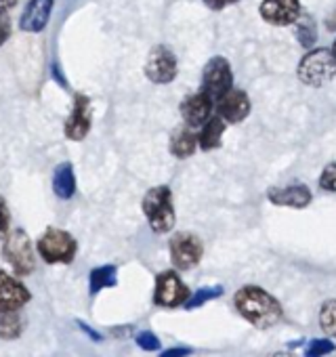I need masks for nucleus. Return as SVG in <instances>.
Listing matches in <instances>:
<instances>
[{
  "instance_id": "obj_23",
  "label": "nucleus",
  "mask_w": 336,
  "mask_h": 357,
  "mask_svg": "<svg viewBox=\"0 0 336 357\" xmlns=\"http://www.w3.org/2000/svg\"><path fill=\"white\" fill-rule=\"evenodd\" d=\"M319 326L328 336L336 338V301H326L319 309Z\"/></svg>"
},
{
  "instance_id": "obj_13",
  "label": "nucleus",
  "mask_w": 336,
  "mask_h": 357,
  "mask_svg": "<svg viewBox=\"0 0 336 357\" xmlns=\"http://www.w3.org/2000/svg\"><path fill=\"white\" fill-rule=\"evenodd\" d=\"M91 130V101L86 95L74 97V109L66 122V137L72 141H82Z\"/></svg>"
},
{
  "instance_id": "obj_32",
  "label": "nucleus",
  "mask_w": 336,
  "mask_h": 357,
  "mask_svg": "<svg viewBox=\"0 0 336 357\" xmlns=\"http://www.w3.org/2000/svg\"><path fill=\"white\" fill-rule=\"evenodd\" d=\"M78 326H80V330H82L84 334H89V336H91L93 340H101V334H99V332H95L93 328H89V326H84L82 321H78Z\"/></svg>"
},
{
  "instance_id": "obj_17",
  "label": "nucleus",
  "mask_w": 336,
  "mask_h": 357,
  "mask_svg": "<svg viewBox=\"0 0 336 357\" xmlns=\"http://www.w3.org/2000/svg\"><path fill=\"white\" fill-rule=\"evenodd\" d=\"M53 192L61 200H70L76 194V176L70 162H61L53 172Z\"/></svg>"
},
{
  "instance_id": "obj_34",
  "label": "nucleus",
  "mask_w": 336,
  "mask_h": 357,
  "mask_svg": "<svg viewBox=\"0 0 336 357\" xmlns=\"http://www.w3.org/2000/svg\"><path fill=\"white\" fill-rule=\"evenodd\" d=\"M326 26H328V30H336V9H334V13H332V15L328 17Z\"/></svg>"
},
{
  "instance_id": "obj_30",
  "label": "nucleus",
  "mask_w": 336,
  "mask_h": 357,
  "mask_svg": "<svg viewBox=\"0 0 336 357\" xmlns=\"http://www.w3.org/2000/svg\"><path fill=\"white\" fill-rule=\"evenodd\" d=\"M190 353H192V349H190V347H173V349L162 351V355H160V357H188Z\"/></svg>"
},
{
  "instance_id": "obj_29",
  "label": "nucleus",
  "mask_w": 336,
  "mask_h": 357,
  "mask_svg": "<svg viewBox=\"0 0 336 357\" xmlns=\"http://www.w3.org/2000/svg\"><path fill=\"white\" fill-rule=\"evenodd\" d=\"M238 0H204V5L211 9V11H223L225 7H231L236 5Z\"/></svg>"
},
{
  "instance_id": "obj_26",
  "label": "nucleus",
  "mask_w": 336,
  "mask_h": 357,
  "mask_svg": "<svg viewBox=\"0 0 336 357\" xmlns=\"http://www.w3.org/2000/svg\"><path fill=\"white\" fill-rule=\"evenodd\" d=\"M319 188H323L326 192H336V162H330L321 176H319Z\"/></svg>"
},
{
  "instance_id": "obj_35",
  "label": "nucleus",
  "mask_w": 336,
  "mask_h": 357,
  "mask_svg": "<svg viewBox=\"0 0 336 357\" xmlns=\"http://www.w3.org/2000/svg\"><path fill=\"white\" fill-rule=\"evenodd\" d=\"M332 53H334V57H336V40H334V45H332Z\"/></svg>"
},
{
  "instance_id": "obj_5",
  "label": "nucleus",
  "mask_w": 336,
  "mask_h": 357,
  "mask_svg": "<svg viewBox=\"0 0 336 357\" xmlns=\"http://www.w3.org/2000/svg\"><path fill=\"white\" fill-rule=\"evenodd\" d=\"M234 91V72L225 57H213L202 70V93L213 101H221Z\"/></svg>"
},
{
  "instance_id": "obj_11",
  "label": "nucleus",
  "mask_w": 336,
  "mask_h": 357,
  "mask_svg": "<svg viewBox=\"0 0 336 357\" xmlns=\"http://www.w3.org/2000/svg\"><path fill=\"white\" fill-rule=\"evenodd\" d=\"M213 109H215V101L202 91L185 97L181 103V116L185 120V126L190 128H202L213 118Z\"/></svg>"
},
{
  "instance_id": "obj_8",
  "label": "nucleus",
  "mask_w": 336,
  "mask_h": 357,
  "mask_svg": "<svg viewBox=\"0 0 336 357\" xmlns=\"http://www.w3.org/2000/svg\"><path fill=\"white\" fill-rule=\"evenodd\" d=\"M168 250H171V259L177 269H192L200 263L204 255V246L196 234L179 231L168 242Z\"/></svg>"
},
{
  "instance_id": "obj_25",
  "label": "nucleus",
  "mask_w": 336,
  "mask_h": 357,
  "mask_svg": "<svg viewBox=\"0 0 336 357\" xmlns=\"http://www.w3.org/2000/svg\"><path fill=\"white\" fill-rule=\"evenodd\" d=\"M334 349H336V347H334L332 340H328V338H313V340L307 344V349H305V357H321V355L332 353Z\"/></svg>"
},
{
  "instance_id": "obj_12",
  "label": "nucleus",
  "mask_w": 336,
  "mask_h": 357,
  "mask_svg": "<svg viewBox=\"0 0 336 357\" xmlns=\"http://www.w3.org/2000/svg\"><path fill=\"white\" fill-rule=\"evenodd\" d=\"M30 298V290L20 280H15L7 271H0V313L20 311Z\"/></svg>"
},
{
  "instance_id": "obj_15",
  "label": "nucleus",
  "mask_w": 336,
  "mask_h": 357,
  "mask_svg": "<svg viewBox=\"0 0 336 357\" xmlns=\"http://www.w3.org/2000/svg\"><path fill=\"white\" fill-rule=\"evenodd\" d=\"M53 5H55V0H30L22 15L20 28L24 32H43L51 20Z\"/></svg>"
},
{
  "instance_id": "obj_24",
  "label": "nucleus",
  "mask_w": 336,
  "mask_h": 357,
  "mask_svg": "<svg viewBox=\"0 0 336 357\" xmlns=\"http://www.w3.org/2000/svg\"><path fill=\"white\" fill-rule=\"evenodd\" d=\"M223 292H225V288L223 286H206V288H200L190 301H188V309H196V307H202V305H206L208 301H215V298H219V296H223Z\"/></svg>"
},
{
  "instance_id": "obj_4",
  "label": "nucleus",
  "mask_w": 336,
  "mask_h": 357,
  "mask_svg": "<svg viewBox=\"0 0 336 357\" xmlns=\"http://www.w3.org/2000/svg\"><path fill=\"white\" fill-rule=\"evenodd\" d=\"M36 248H38V255L43 257L45 263H49V265H68V263H72L76 259L78 244H76L72 234H68L63 229H57V227H51L40 236Z\"/></svg>"
},
{
  "instance_id": "obj_3",
  "label": "nucleus",
  "mask_w": 336,
  "mask_h": 357,
  "mask_svg": "<svg viewBox=\"0 0 336 357\" xmlns=\"http://www.w3.org/2000/svg\"><path fill=\"white\" fill-rule=\"evenodd\" d=\"M298 80L307 86L319 89L336 74V57L332 49H311L296 68Z\"/></svg>"
},
{
  "instance_id": "obj_31",
  "label": "nucleus",
  "mask_w": 336,
  "mask_h": 357,
  "mask_svg": "<svg viewBox=\"0 0 336 357\" xmlns=\"http://www.w3.org/2000/svg\"><path fill=\"white\" fill-rule=\"evenodd\" d=\"M7 227H9V213H7L5 202L0 200V238L7 234Z\"/></svg>"
},
{
  "instance_id": "obj_19",
  "label": "nucleus",
  "mask_w": 336,
  "mask_h": 357,
  "mask_svg": "<svg viewBox=\"0 0 336 357\" xmlns=\"http://www.w3.org/2000/svg\"><path fill=\"white\" fill-rule=\"evenodd\" d=\"M223 132H225V122L223 118L219 116H213L200 130L198 135V143L204 151H211V149H217L221 145V139H223Z\"/></svg>"
},
{
  "instance_id": "obj_18",
  "label": "nucleus",
  "mask_w": 336,
  "mask_h": 357,
  "mask_svg": "<svg viewBox=\"0 0 336 357\" xmlns=\"http://www.w3.org/2000/svg\"><path fill=\"white\" fill-rule=\"evenodd\" d=\"M198 135L192 132L190 126H179L175 128V132L171 135V153L179 160L194 155V151L198 149Z\"/></svg>"
},
{
  "instance_id": "obj_9",
  "label": "nucleus",
  "mask_w": 336,
  "mask_h": 357,
  "mask_svg": "<svg viewBox=\"0 0 336 357\" xmlns=\"http://www.w3.org/2000/svg\"><path fill=\"white\" fill-rule=\"evenodd\" d=\"M190 290L188 286L181 282V278L175 271H164L158 275L155 280V294L153 301L160 307H179V305H188L190 301Z\"/></svg>"
},
{
  "instance_id": "obj_27",
  "label": "nucleus",
  "mask_w": 336,
  "mask_h": 357,
  "mask_svg": "<svg viewBox=\"0 0 336 357\" xmlns=\"http://www.w3.org/2000/svg\"><path fill=\"white\" fill-rule=\"evenodd\" d=\"M135 342L143 349V351H158L160 349V338L149 332V330H143L135 336Z\"/></svg>"
},
{
  "instance_id": "obj_22",
  "label": "nucleus",
  "mask_w": 336,
  "mask_h": 357,
  "mask_svg": "<svg viewBox=\"0 0 336 357\" xmlns=\"http://www.w3.org/2000/svg\"><path fill=\"white\" fill-rule=\"evenodd\" d=\"M22 330H24V321L17 311L0 313V338L13 340L22 334Z\"/></svg>"
},
{
  "instance_id": "obj_10",
  "label": "nucleus",
  "mask_w": 336,
  "mask_h": 357,
  "mask_svg": "<svg viewBox=\"0 0 336 357\" xmlns=\"http://www.w3.org/2000/svg\"><path fill=\"white\" fill-rule=\"evenodd\" d=\"M259 13L271 26H292L300 20V0H263Z\"/></svg>"
},
{
  "instance_id": "obj_20",
  "label": "nucleus",
  "mask_w": 336,
  "mask_h": 357,
  "mask_svg": "<svg viewBox=\"0 0 336 357\" xmlns=\"http://www.w3.org/2000/svg\"><path fill=\"white\" fill-rule=\"evenodd\" d=\"M116 282H118V278H116V267H114V265L95 267V269L91 271V278H89L91 294H97V292H101L103 288H114Z\"/></svg>"
},
{
  "instance_id": "obj_21",
  "label": "nucleus",
  "mask_w": 336,
  "mask_h": 357,
  "mask_svg": "<svg viewBox=\"0 0 336 357\" xmlns=\"http://www.w3.org/2000/svg\"><path fill=\"white\" fill-rule=\"evenodd\" d=\"M294 36L303 49H311L317 43V28L311 15H300V20L294 24Z\"/></svg>"
},
{
  "instance_id": "obj_7",
  "label": "nucleus",
  "mask_w": 336,
  "mask_h": 357,
  "mask_svg": "<svg viewBox=\"0 0 336 357\" xmlns=\"http://www.w3.org/2000/svg\"><path fill=\"white\" fill-rule=\"evenodd\" d=\"M179 61L177 55L168 49L166 45H158L149 51L145 61V76L153 84H168L177 78Z\"/></svg>"
},
{
  "instance_id": "obj_2",
  "label": "nucleus",
  "mask_w": 336,
  "mask_h": 357,
  "mask_svg": "<svg viewBox=\"0 0 336 357\" xmlns=\"http://www.w3.org/2000/svg\"><path fill=\"white\" fill-rule=\"evenodd\" d=\"M143 213L149 221V227L155 234L171 231L175 225V208H173V192L166 185H158L149 190L143 198Z\"/></svg>"
},
{
  "instance_id": "obj_16",
  "label": "nucleus",
  "mask_w": 336,
  "mask_h": 357,
  "mask_svg": "<svg viewBox=\"0 0 336 357\" xmlns=\"http://www.w3.org/2000/svg\"><path fill=\"white\" fill-rule=\"evenodd\" d=\"M267 198L275 206L288 208H307L311 204V192L307 185H288V188H273L267 192Z\"/></svg>"
},
{
  "instance_id": "obj_6",
  "label": "nucleus",
  "mask_w": 336,
  "mask_h": 357,
  "mask_svg": "<svg viewBox=\"0 0 336 357\" xmlns=\"http://www.w3.org/2000/svg\"><path fill=\"white\" fill-rule=\"evenodd\" d=\"M3 255L5 261L15 269V273L20 275H30L36 267V257H34V248L30 242V236L24 229H15L11 231V236L5 240L3 246Z\"/></svg>"
},
{
  "instance_id": "obj_14",
  "label": "nucleus",
  "mask_w": 336,
  "mask_h": 357,
  "mask_svg": "<svg viewBox=\"0 0 336 357\" xmlns=\"http://www.w3.org/2000/svg\"><path fill=\"white\" fill-rule=\"evenodd\" d=\"M217 114L219 118H223V122L229 124H238L242 120H246V116L250 114V99L244 91H229L221 101H217Z\"/></svg>"
},
{
  "instance_id": "obj_1",
  "label": "nucleus",
  "mask_w": 336,
  "mask_h": 357,
  "mask_svg": "<svg viewBox=\"0 0 336 357\" xmlns=\"http://www.w3.org/2000/svg\"><path fill=\"white\" fill-rule=\"evenodd\" d=\"M236 309L240 315L250 321L254 328H271L282 319V305L275 296H271L267 290L259 286H244L234 296Z\"/></svg>"
},
{
  "instance_id": "obj_33",
  "label": "nucleus",
  "mask_w": 336,
  "mask_h": 357,
  "mask_svg": "<svg viewBox=\"0 0 336 357\" xmlns=\"http://www.w3.org/2000/svg\"><path fill=\"white\" fill-rule=\"evenodd\" d=\"M15 5H17V0H0V13H7Z\"/></svg>"
},
{
  "instance_id": "obj_28",
  "label": "nucleus",
  "mask_w": 336,
  "mask_h": 357,
  "mask_svg": "<svg viewBox=\"0 0 336 357\" xmlns=\"http://www.w3.org/2000/svg\"><path fill=\"white\" fill-rule=\"evenodd\" d=\"M11 36V20L7 13H0V47H3Z\"/></svg>"
}]
</instances>
